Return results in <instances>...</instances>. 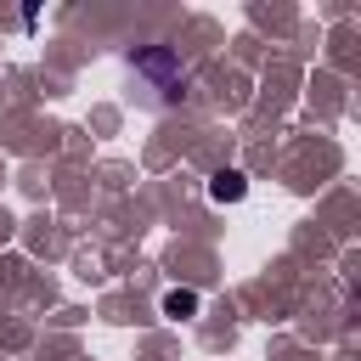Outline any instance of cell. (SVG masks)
I'll list each match as a JSON object with an SVG mask.
<instances>
[{"label": "cell", "instance_id": "cell-1", "mask_svg": "<svg viewBox=\"0 0 361 361\" xmlns=\"http://www.w3.org/2000/svg\"><path fill=\"white\" fill-rule=\"evenodd\" d=\"M135 68H141V73H152V79L164 85V96H175V90H180V62H175L164 45H147V51H135Z\"/></svg>", "mask_w": 361, "mask_h": 361}, {"label": "cell", "instance_id": "cell-2", "mask_svg": "<svg viewBox=\"0 0 361 361\" xmlns=\"http://www.w3.org/2000/svg\"><path fill=\"white\" fill-rule=\"evenodd\" d=\"M243 192H248V180H243L237 169H220V175L209 180V197H214V203H237Z\"/></svg>", "mask_w": 361, "mask_h": 361}, {"label": "cell", "instance_id": "cell-3", "mask_svg": "<svg viewBox=\"0 0 361 361\" xmlns=\"http://www.w3.org/2000/svg\"><path fill=\"white\" fill-rule=\"evenodd\" d=\"M164 316H175V322L197 316V293H192V288H169V293H164Z\"/></svg>", "mask_w": 361, "mask_h": 361}]
</instances>
